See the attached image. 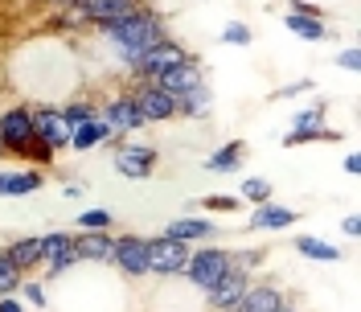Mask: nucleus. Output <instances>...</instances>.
<instances>
[{"mask_svg": "<svg viewBox=\"0 0 361 312\" xmlns=\"http://www.w3.org/2000/svg\"><path fill=\"white\" fill-rule=\"evenodd\" d=\"M324 103H312V107H304V112H295L292 115V136L300 132H316V128H324Z\"/></svg>", "mask_w": 361, "mask_h": 312, "instance_id": "obj_28", "label": "nucleus"}, {"mask_svg": "<svg viewBox=\"0 0 361 312\" xmlns=\"http://www.w3.org/2000/svg\"><path fill=\"white\" fill-rule=\"evenodd\" d=\"M226 271H230V246L202 243V246H193V251H189V263H185L180 275H185L197 292H209Z\"/></svg>", "mask_w": 361, "mask_h": 312, "instance_id": "obj_4", "label": "nucleus"}, {"mask_svg": "<svg viewBox=\"0 0 361 312\" xmlns=\"http://www.w3.org/2000/svg\"><path fill=\"white\" fill-rule=\"evenodd\" d=\"M21 271L13 268V263H8V259H4V255H0V296H17V288H21Z\"/></svg>", "mask_w": 361, "mask_h": 312, "instance_id": "obj_34", "label": "nucleus"}, {"mask_svg": "<svg viewBox=\"0 0 361 312\" xmlns=\"http://www.w3.org/2000/svg\"><path fill=\"white\" fill-rule=\"evenodd\" d=\"M283 29L295 33L300 42H324V37H329L324 17H304V13H283Z\"/></svg>", "mask_w": 361, "mask_h": 312, "instance_id": "obj_24", "label": "nucleus"}, {"mask_svg": "<svg viewBox=\"0 0 361 312\" xmlns=\"http://www.w3.org/2000/svg\"><path fill=\"white\" fill-rule=\"evenodd\" d=\"M247 288H250V275H247V271H238V268H230L214 288L205 292V300H209V308H214V312H226Z\"/></svg>", "mask_w": 361, "mask_h": 312, "instance_id": "obj_18", "label": "nucleus"}, {"mask_svg": "<svg viewBox=\"0 0 361 312\" xmlns=\"http://www.w3.org/2000/svg\"><path fill=\"white\" fill-rule=\"evenodd\" d=\"M111 246H115V234H107V230H78L74 234L78 263H111Z\"/></svg>", "mask_w": 361, "mask_h": 312, "instance_id": "obj_17", "label": "nucleus"}, {"mask_svg": "<svg viewBox=\"0 0 361 312\" xmlns=\"http://www.w3.org/2000/svg\"><path fill=\"white\" fill-rule=\"evenodd\" d=\"M42 239V255H45V280H58L66 275L70 268H78V255H74V234L70 230H49V234H37Z\"/></svg>", "mask_w": 361, "mask_h": 312, "instance_id": "obj_7", "label": "nucleus"}, {"mask_svg": "<svg viewBox=\"0 0 361 312\" xmlns=\"http://www.w3.org/2000/svg\"><path fill=\"white\" fill-rule=\"evenodd\" d=\"M271 193H275V185H271L267 177H247V181H243V198L255 201V205L271 201Z\"/></svg>", "mask_w": 361, "mask_h": 312, "instance_id": "obj_31", "label": "nucleus"}, {"mask_svg": "<svg viewBox=\"0 0 361 312\" xmlns=\"http://www.w3.org/2000/svg\"><path fill=\"white\" fill-rule=\"evenodd\" d=\"M62 119H66L70 132H74V128H82L90 119H99V103L94 99H66L62 103Z\"/></svg>", "mask_w": 361, "mask_h": 312, "instance_id": "obj_25", "label": "nucleus"}, {"mask_svg": "<svg viewBox=\"0 0 361 312\" xmlns=\"http://www.w3.org/2000/svg\"><path fill=\"white\" fill-rule=\"evenodd\" d=\"M357 169H361V160L349 152V156H345V173H349V177H357Z\"/></svg>", "mask_w": 361, "mask_h": 312, "instance_id": "obj_41", "label": "nucleus"}, {"mask_svg": "<svg viewBox=\"0 0 361 312\" xmlns=\"http://www.w3.org/2000/svg\"><path fill=\"white\" fill-rule=\"evenodd\" d=\"M279 304H288L283 288H275V284H255V280H250V288L243 292L226 312H275Z\"/></svg>", "mask_w": 361, "mask_h": 312, "instance_id": "obj_14", "label": "nucleus"}, {"mask_svg": "<svg viewBox=\"0 0 361 312\" xmlns=\"http://www.w3.org/2000/svg\"><path fill=\"white\" fill-rule=\"evenodd\" d=\"M99 144H115V132L103 119H90V124H82V128L70 132V152H90V148H99Z\"/></svg>", "mask_w": 361, "mask_h": 312, "instance_id": "obj_22", "label": "nucleus"}, {"mask_svg": "<svg viewBox=\"0 0 361 312\" xmlns=\"http://www.w3.org/2000/svg\"><path fill=\"white\" fill-rule=\"evenodd\" d=\"M308 90H316L312 78H295V83H288V87H279L271 99H300V95H308Z\"/></svg>", "mask_w": 361, "mask_h": 312, "instance_id": "obj_36", "label": "nucleus"}, {"mask_svg": "<svg viewBox=\"0 0 361 312\" xmlns=\"http://www.w3.org/2000/svg\"><path fill=\"white\" fill-rule=\"evenodd\" d=\"M111 222H115V214L107 205H94V210L78 214V230H111Z\"/></svg>", "mask_w": 361, "mask_h": 312, "instance_id": "obj_30", "label": "nucleus"}, {"mask_svg": "<svg viewBox=\"0 0 361 312\" xmlns=\"http://www.w3.org/2000/svg\"><path fill=\"white\" fill-rule=\"evenodd\" d=\"M275 312H300V308H295V304H279Z\"/></svg>", "mask_w": 361, "mask_h": 312, "instance_id": "obj_42", "label": "nucleus"}, {"mask_svg": "<svg viewBox=\"0 0 361 312\" xmlns=\"http://www.w3.org/2000/svg\"><path fill=\"white\" fill-rule=\"evenodd\" d=\"M288 4H292L288 13H304V17H324V13H320L316 4H308V0H288Z\"/></svg>", "mask_w": 361, "mask_h": 312, "instance_id": "obj_38", "label": "nucleus"}, {"mask_svg": "<svg viewBox=\"0 0 361 312\" xmlns=\"http://www.w3.org/2000/svg\"><path fill=\"white\" fill-rule=\"evenodd\" d=\"M209 103H214L209 87H197V90H189V95H180V99H177V115H185V119H197V115L209 112Z\"/></svg>", "mask_w": 361, "mask_h": 312, "instance_id": "obj_26", "label": "nucleus"}, {"mask_svg": "<svg viewBox=\"0 0 361 312\" xmlns=\"http://www.w3.org/2000/svg\"><path fill=\"white\" fill-rule=\"evenodd\" d=\"M295 214L292 205H279V201H263V205H255V214H250V230H288L295 226Z\"/></svg>", "mask_w": 361, "mask_h": 312, "instance_id": "obj_20", "label": "nucleus"}, {"mask_svg": "<svg viewBox=\"0 0 361 312\" xmlns=\"http://www.w3.org/2000/svg\"><path fill=\"white\" fill-rule=\"evenodd\" d=\"M160 234L173 239V243H185V246H202L218 234V226L209 222V218H169Z\"/></svg>", "mask_w": 361, "mask_h": 312, "instance_id": "obj_15", "label": "nucleus"}, {"mask_svg": "<svg viewBox=\"0 0 361 312\" xmlns=\"http://www.w3.org/2000/svg\"><path fill=\"white\" fill-rule=\"evenodd\" d=\"M45 185V169H4L0 173V198H29Z\"/></svg>", "mask_w": 361, "mask_h": 312, "instance_id": "obj_19", "label": "nucleus"}, {"mask_svg": "<svg viewBox=\"0 0 361 312\" xmlns=\"http://www.w3.org/2000/svg\"><path fill=\"white\" fill-rule=\"evenodd\" d=\"M157 160H160V152L152 148V144H135V140H128V144L115 148V173L128 177V181H148L152 173H157Z\"/></svg>", "mask_w": 361, "mask_h": 312, "instance_id": "obj_6", "label": "nucleus"}, {"mask_svg": "<svg viewBox=\"0 0 361 312\" xmlns=\"http://www.w3.org/2000/svg\"><path fill=\"white\" fill-rule=\"evenodd\" d=\"M99 119H103V124H107V128L115 132V140H119V136L140 132V128H148V124L140 119V112H135L132 90H119V95H111V99L99 107Z\"/></svg>", "mask_w": 361, "mask_h": 312, "instance_id": "obj_13", "label": "nucleus"}, {"mask_svg": "<svg viewBox=\"0 0 361 312\" xmlns=\"http://www.w3.org/2000/svg\"><path fill=\"white\" fill-rule=\"evenodd\" d=\"M222 45H250L255 42V33H250V25H243V21H230L222 29V37H218Z\"/></svg>", "mask_w": 361, "mask_h": 312, "instance_id": "obj_35", "label": "nucleus"}, {"mask_svg": "<svg viewBox=\"0 0 361 312\" xmlns=\"http://www.w3.org/2000/svg\"><path fill=\"white\" fill-rule=\"evenodd\" d=\"M152 87H160L164 95H173V99H180V95H189V90L205 87V66L197 54H189V58H180L173 70H164Z\"/></svg>", "mask_w": 361, "mask_h": 312, "instance_id": "obj_11", "label": "nucleus"}, {"mask_svg": "<svg viewBox=\"0 0 361 312\" xmlns=\"http://www.w3.org/2000/svg\"><path fill=\"white\" fill-rule=\"evenodd\" d=\"M0 148H4V156H21V160H29L33 169H49V164L58 160V152L45 148L42 140L33 136L29 103H13V107L0 112Z\"/></svg>", "mask_w": 361, "mask_h": 312, "instance_id": "obj_2", "label": "nucleus"}, {"mask_svg": "<svg viewBox=\"0 0 361 312\" xmlns=\"http://www.w3.org/2000/svg\"><path fill=\"white\" fill-rule=\"evenodd\" d=\"M13 268L21 271V275H33V271L45 263V255H42V239L37 234H25V239H13V243H4V251H0Z\"/></svg>", "mask_w": 361, "mask_h": 312, "instance_id": "obj_16", "label": "nucleus"}, {"mask_svg": "<svg viewBox=\"0 0 361 312\" xmlns=\"http://www.w3.org/2000/svg\"><path fill=\"white\" fill-rule=\"evenodd\" d=\"M341 230H345L349 239H357V234H361V214H345V222H341Z\"/></svg>", "mask_w": 361, "mask_h": 312, "instance_id": "obj_39", "label": "nucleus"}, {"mask_svg": "<svg viewBox=\"0 0 361 312\" xmlns=\"http://www.w3.org/2000/svg\"><path fill=\"white\" fill-rule=\"evenodd\" d=\"M292 251L300 259H312V263H341V259H345V251H337L333 243H324V239H316V234H300L292 243Z\"/></svg>", "mask_w": 361, "mask_h": 312, "instance_id": "obj_23", "label": "nucleus"}, {"mask_svg": "<svg viewBox=\"0 0 361 312\" xmlns=\"http://www.w3.org/2000/svg\"><path fill=\"white\" fill-rule=\"evenodd\" d=\"M267 259V251L263 246H238V251H230V268L247 271V275H255V268Z\"/></svg>", "mask_w": 361, "mask_h": 312, "instance_id": "obj_29", "label": "nucleus"}, {"mask_svg": "<svg viewBox=\"0 0 361 312\" xmlns=\"http://www.w3.org/2000/svg\"><path fill=\"white\" fill-rule=\"evenodd\" d=\"M29 119H33V136L42 140L45 148H54V152H66L70 148V124L62 119V107L29 103Z\"/></svg>", "mask_w": 361, "mask_h": 312, "instance_id": "obj_5", "label": "nucleus"}, {"mask_svg": "<svg viewBox=\"0 0 361 312\" xmlns=\"http://www.w3.org/2000/svg\"><path fill=\"white\" fill-rule=\"evenodd\" d=\"M132 103L144 124H169V119H177V99L164 95L160 87H152V83H135Z\"/></svg>", "mask_w": 361, "mask_h": 312, "instance_id": "obj_12", "label": "nucleus"}, {"mask_svg": "<svg viewBox=\"0 0 361 312\" xmlns=\"http://www.w3.org/2000/svg\"><path fill=\"white\" fill-rule=\"evenodd\" d=\"M111 268H119L128 280H144L148 275V239L144 234H115Z\"/></svg>", "mask_w": 361, "mask_h": 312, "instance_id": "obj_8", "label": "nucleus"}, {"mask_svg": "<svg viewBox=\"0 0 361 312\" xmlns=\"http://www.w3.org/2000/svg\"><path fill=\"white\" fill-rule=\"evenodd\" d=\"M17 296H21L25 304H33V308H45V304H49V296H45V284H42V280H29V275L21 280Z\"/></svg>", "mask_w": 361, "mask_h": 312, "instance_id": "obj_33", "label": "nucleus"}, {"mask_svg": "<svg viewBox=\"0 0 361 312\" xmlns=\"http://www.w3.org/2000/svg\"><path fill=\"white\" fill-rule=\"evenodd\" d=\"M0 156H4V148H0Z\"/></svg>", "mask_w": 361, "mask_h": 312, "instance_id": "obj_44", "label": "nucleus"}, {"mask_svg": "<svg viewBox=\"0 0 361 312\" xmlns=\"http://www.w3.org/2000/svg\"><path fill=\"white\" fill-rule=\"evenodd\" d=\"M337 66L349 70V74H357V70H361V49H357V45H345V49H341V54H337Z\"/></svg>", "mask_w": 361, "mask_h": 312, "instance_id": "obj_37", "label": "nucleus"}, {"mask_svg": "<svg viewBox=\"0 0 361 312\" xmlns=\"http://www.w3.org/2000/svg\"><path fill=\"white\" fill-rule=\"evenodd\" d=\"M341 132L337 128H316V132H300V136H283V148H304V144H337Z\"/></svg>", "mask_w": 361, "mask_h": 312, "instance_id": "obj_27", "label": "nucleus"}, {"mask_svg": "<svg viewBox=\"0 0 361 312\" xmlns=\"http://www.w3.org/2000/svg\"><path fill=\"white\" fill-rule=\"evenodd\" d=\"M180 58H189V49H185L180 42H173V37H164V42L152 45V49L135 62V70H132L135 83H157L160 74H164V70H173Z\"/></svg>", "mask_w": 361, "mask_h": 312, "instance_id": "obj_9", "label": "nucleus"}, {"mask_svg": "<svg viewBox=\"0 0 361 312\" xmlns=\"http://www.w3.org/2000/svg\"><path fill=\"white\" fill-rule=\"evenodd\" d=\"M202 210H209V214H238V210H243V198H230V193H209V198H202Z\"/></svg>", "mask_w": 361, "mask_h": 312, "instance_id": "obj_32", "label": "nucleus"}, {"mask_svg": "<svg viewBox=\"0 0 361 312\" xmlns=\"http://www.w3.org/2000/svg\"><path fill=\"white\" fill-rule=\"evenodd\" d=\"M0 312H25V304L17 296H0Z\"/></svg>", "mask_w": 361, "mask_h": 312, "instance_id": "obj_40", "label": "nucleus"}, {"mask_svg": "<svg viewBox=\"0 0 361 312\" xmlns=\"http://www.w3.org/2000/svg\"><path fill=\"white\" fill-rule=\"evenodd\" d=\"M49 4H62V8H66V4H74V0H49Z\"/></svg>", "mask_w": 361, "mask_h": 312, "instance_id": "obj_43", "label": "nucleus"}, {"mask_svg": "<svg viewBox=\"0 0 361 312\" xmlns=\"http://www.w3.org/2000/svg\"><path fill=\"white\" fill-rule=\"evenodd\" d=\"M152 8L148 0H74L58 13V21L70 25V29H82V25H107L119 21V17H132V13H144Z\"/></svg>", "mask_w": 361, "mask_h": 312, "instance_id": "obj_3", "label": "nucleus"}, {"mask_svg": "<svg viewBox=\"0 0 361 312\" xmlns=\"http://www.w3.org/2000/svg\"><path fill=\"white\" fill-rule=\"evenodd\" d=\"M94 33L115 49V58L123 62L128 70H135V62L160 45L169 37V25L160 17L157 8H144V13H132V17H119V21H107V25H94Z\"/></svg>", "mask_w": 361, "mask_h": 312, "instance_id": "obj_1", "label": "nucleus"}, {"mask_svg": "<svg viewBox=\"0 0 361 312\" xmlns=\"http://www.w3.org/2000/svg\"><path fill=\"white\" fill-rule=\"evenodd\" d=\"M243 160H247V144H243V140H230V144H222L214 156H205V173L234 177V173L243 169Z\"/></svg>", "mask_w": 361, "mask_h": 312, "instance_id": "obj_21", "label": "nucleus"}, {"mask_svg": "<svg viewBox=\"0 0 361 312\" xmlns=\"http://www.w3.org/2000/svg\"><path fill=\"white\" fill-rule=\"evenodd\" d=\"M189 251L193 246L185 243H173V239H164V234H157V239H148V275H180L185 271V263H189Z\"/></svg>", "mask_w": 361, "mask_h": 312, "instance_id": "obj_10", "label": "nucleus"}]
</instances>
